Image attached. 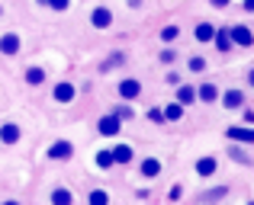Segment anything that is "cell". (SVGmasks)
<instances>
[{
	"label": "cell",
	"instance_id": "6da1fadb",
	"mask_svg": "<svg viewBox=\"0 0 254 205\" xmlns=\"http://www.w3.org/2000/svg\"><path fill=\"white\" fill-rule=\"evenodd\" d=\"M229 36H232V45H235V48H254V29L248 23H232L229 26Z\"/></svg>",
	"mask_w": 254,
	"mask_h": 205
},
{
	"label": "cell",
	"instance_id": "7a4b0ae2",
	"mask_svg": "<svg viewBox=\"0 0 254 205\" xmlns=\"http://www.w3.org/2000/svg\"><path fill=\"white\" fill-rule=\"evenodd\" d=\"M219 103H222L225 109H232V112H242L245 106H248V90H242V87H229V90H222Z\"/></svg>",
	"mask_w": 254,
	"mask_h": 205
},
{
	"label": "cell",
	"instance_id": "3957f363",
	"mask_svg": "<svg viewBox=\"0 0 254 205\" xmlns=\"http://www.w3.org/2000/svg\"><path fill=\"white\" fill-rule=\"evenodd\" d=\"M225 138L235 144H248V148H254V125H229L225 128Z\"/></svg>",
	"mask_w": 254,
	"mask_h": 205
},
{
	"label": "cell",
	"instance_id": "277c9868",
	"mask_svg": "<svg viewBox=\"0 0 254 205\" xmlns=\"http://www.w3.org/2000/svg\"><path fill=\"white\" fill-rule=\"evenodd\" d=\"M193 170H196L199 180H212V176L219 173V157H216V154H203V157H196Z\"/></svg>",
	"mask_w": 254,
	"mask_h": 205
},
{
	"label": "cell",
	"instance_id": "5b68a950",
	"mask_svg": "<svg viewBox=\"0 0 254 205\" xmlns=\"http://www.w3.org/2000/svg\"><path fill=\"white\" fill-rule=\"evenodd\" d=\"M225 154H229V161H235V164H242V167H251V148L248 144H235V141H229V151H225Z\"/></svg>",
	"mask_w": 254,
	"mask_h": 205
},
{
	"label": "cell",
	"instance_id": "8992f818",
	"mask_svg": "<svg viewBox=\"0 0 254 205\" xmlns=\"http://www.w3.org/2000/svg\"><path fill=\"white\" fill-rule=\"evenodd\" d=\"M90 26H93V29H110V26H113V10H110V6H93Z\"/></svg>",
	"mask_w": 254,
	"mask_h": 205
},
{
	"label": "cell",
	"instance_id": "52a82bcc",
	"mask_svg": "<svg viewBox=\"0 0 254 205\" xmlns=\"http://www.w3.org/2000/svg\"><path fill=\"white\" fill-rule=\"evenodd\" d=\"M212 45H216L219 55H229V51H235L232 36H229V26H216V39H212Z\"/></svg>",
	"mask_w": 254,
	"mask_h": 205
},
{
	"label": "cell",
	"instance_id": "ba28073f",
	"mask_svg": "<svg viewBox=\"0 0 254 205\" xmlns=\"http://www.w3.org/2000/svg\"><path fill=\"white\" fill-rule=\"evenodd\" d=\"M119 96H123V100H138V96H142V81H135V77L119 81Z\"/></svg>",
	"mask_w": 254,
	"mask_h": 205
},
{
	"label": "cell",
	"instance_id": "9c48e42d",
	"mask_svg": "<svg viewBox=\"0 0 254 205\" xmlns=\"http://www.w3.org/2000/svg\"><path fill=\"white\" fill-rule=\"evenodd\" d=\"M193 39H196L199 45H206V42H212L216 39V26L209 23V19H199L196 26H193Z\"/></svg>",
	"mask_w": 254,
	"mask_h": 205
},
{
	"label": "cell",
	"instance_id": "30bf717a",
	"mask_svg": "<svg viewBox=\"0 0 254 205\" xmlns=\"http://www.w3.org/2000/svg\"><path fill=\"white\" fill-rule=\"evenodd\" d=\"M219 96H222V90H219L212 81H206V83H199V87H196V100L199 103H219Z\"/></svg>",
	"mask_w": 254,
	"mask_h": 205
},
{
	"label": "cell",
	"instance_id": "8fae6325",
	"mask_svg": "<svg viewBox=\"0 0 254 205\" xmlns=\"http://www.w3.org/2000/svg\"><path fill=\"white\" fill-rule=\"evenodd\" d=\"M229 193H232L229 186H212V189H206V193L199 196V202H203V205H219V202L229 199Z\"/></svg>",
	"mask_w": 254,
	"mask_h": 205
},
{
	"label": "cell",
	"instance_id": "7c38bea8",
	"mask_svg": "<svg viewBox=\"0 0 254 205\" xmlns=\"http://www.w3.org/2000/svg\"><path fill=\"white\" fill-rule=\"evenodd\" d=\"M138 173H142L145 180H155V176H161V161H158V157H145V161L138 164Z\"/></svg>",
	"mask_w": 254,
	"mask_h": 205
},
{
	"label": "cell",
	"instance_id": "4fadbf2b",
	"mask_svg": "<svg viewBox=\"0 0 254 205\" xmlns=\"http://www.w3.org/2000/svg\"><path fill=\"white\" fill-rule=\"evenodd\" d=\"M71 154H74V144H71V141H55L49 148V157H52V161H68Z\"/></svg>",
	"mask_w": 254,
	"mask_h": 205
},
{
	"label": "cell",
	"instance_id": "5bb4252c",
	"mask_svg": "<svg viewBox=\"0 0 254 205\" xmlns=\"http://www.w3.org/2000/svg\"><path fill=\"white\" fill-rule=\"evenodd\" d=\"M97 128H100V135H119L123 122H119V116H113V112H110V116H103V119H100V125H97Z\"/></svg>",
	"mask_w": 254,
	"mask_h": 205
},
{
	"label": "cell",
	"instance_id": "9a60e30c",
	"mask_svg": "<svg viewBox=\"0 0 254 205\" xmlns=\"http://www.w3.org/2000/svg\"><path fill=\"white\" fill-rule=\"evenodd\" d=\"M177 103L180 106L196 103V87H193V83H180V87H177Z\"/></svg>",
	"mask_w": 254,
	"mask_h": 205
},
{
	"label": "cell",
	"instance_id": "2e32d148",
	"mask_svg": "<svg viewBox=\"0 0 254 205\" xmlns=\"http://www.w3.org/2000/svg\"><path fill=\"white\" fill-rule=\"evenodd\" d=\"M52 96H55L58 103H71V100H74V87H71V83H55Z\"/></svg>",
	"mask_w": 254,
	"mask_h": 205
},
{
	"label": "cell",
	"instance_id": "e0dca14e",
	"mask_svg": "<svg viewBox=\"0 0 254 205\" xmlns=\"http://www.w3.org/2000/svg\"><path fill=\"white\" fill-rule=\"evenodd\" d=\"M0 51H3V55H16V51H19V36L6 32V36L0 39Z\"/></svg>",
	"mask_w": 254,
	"mask_h": 205
},
{
	"label": "cell",
	"instance_id": "ac0fdd59",
	"mask_svg": "<svg viewBox=\"0 0 254 205\" xmlns=\"http://www.w3.org/2000/svg\"><path fill=\"white\" fill-rule=\"evenodd\" d=\"M52 205H74V196H71L64 186H55L52 189Z\"/></svg>",
	"mask_w": 254,
	"mask_h": 205
},
{
	"label": "cell",
	"instance_id": "d6986e66",
	"mask_svg": "<svg viewBox=\"0 0 254 205\" xmlns=\"http://www.w3.org/2000/svg\"><path fill=\"white\" fill-rule=\"evenodd\" d=\"M132 157H135V151H132L129 144H119V148H113V161H116V164H132Z\"/></svg>",
	"mask_w": 254,
	"mask_h": 205
},
{
	"label": "cell",
	"instance_id": "ffe728a7",
	"mask_svg": "<svg viewBox=\"0 0 254 205\" xmlns=\"http://www.w3.org/2000/svg\"><path fill=\"white\" fill-rule=\"evenodd\" d=\"M180 119H184V106H180L177 100L164 106V122H180Z\"/></svg>",
	"mask_w": 254,
	"mask_h": 205
},
{
	"label": "cell",
	"instance_id": "44dd1931",
	"mask_svg": "<svg viewBox=\"0 0 254 205\" xmlns=\"http://www.w3.org/2000/svg\"><path fill=\"white\" fill-rule=\"evenodd\" d=\"M0 141L3 144H16L19 141V125H3V128H0Z\"/></svg>",
	"mask_w": 254,
	"mask_h": 205
},
{
	"label": "cell",
	"instance_id": "7402d4cb",
	"mask_svg": "<svg viewBox=\"0 0 254 205\" xmlns=\"http://www.w3.org/2000/svg\"><path fill=\"white\" fill-rule=\"evenodd\" d=\"M187 71H190V74H203L206 71V58L203 55H190L187 58Z\"/></svg>",
	"mask_w": 254,
	"mask_h": 205
},
{
	"label": "cell",
	"instance_id": "603a6c76",
	"mask_svg": "<svg viewBox=\"0 0 254 205\" xmlns=\"http://www.w3.org/2000/svg\"><path fill=\"white\" fill-rule=\"evenodd\" d=\"M87 202L90 205H110V196H106V189H93V193L87 196Z\"/></svg>",
	"mask_w": 254,
	"mask_h": 205
},
{
	"label": "cell",
	"instance_id": "cb8c5ba5",
	"mask_svg": "<svg viewBox=\"0 0 254 205\" xmlns=\"http://www.w3.org/2000/svg\"><path fill=\"white\" fill-rule=\"evenodd\" d=\"M174 39H180V26L177 23H171V26L161 29V42H174Z\"/></svg>",
	"mask_w": 254,
	"mask_h": 205
},
{
	"label": "cell",
	"instance_id": "d4e9b609",
	"mask_svg": "<svg viewBox=\"0 0 254 205\" xmlns=\"http://www.w3.org/2000/svg\"><path fill=\"white\" fill-rule=\"evenodd\" d=\"M26 81H29L32 87H39V83L45 81V71L42 68H29V71H26Z\"/></svg>",
	"mask_w": 254,
	"mask_h": 205
},
{
	"label": "cell",
	"instance_id": "484cf974",
	"mask_svg": "<svg viewBox=\"0 0 254 205\" xmlns=\"http://www.w3.org/2000/svg\"><path fill=\"white\" fill-rule=\"evenodd\" d=\"M97 164H100V167H103V170H110V167H113V164H116V161H113V151H100V157H97Z\"/></svg>",
	"mask_w": 254,
	"mask_h": 205
},
{
	"label": "cell",
	"instance_id": "4316f807",
	"mask_svg": "<svg viewBox=\"0 0 254 205\" xmlns=\"http://www.w3.org/2000/svg\"><path fill=\"white\" fill-rule=\"evenodd\" d=\"M158 58H161V64H174V61H177L180 55H177V48H164V51H161Z\"/></svg>",
	"mask_w": 254,
	"mask_h": 205
},
{
	"label": "cell",
	"instance_id": "83f0119b",
	"mask_svg": "<svg viewBox=\"0 0 254 205\" xmlns=\"http://www.w3.org/2000/svg\"><path fill=\"white\" fill-rule=\"evenodd\" d=\"M113 116H119V122H126V119H132L135 112H132V106H119V109L113 112Z\"/></svg>",
	"mask_w": 254,
	"mask_h": 205
},
{
	"label": "cell",
	"instance_id": "f1b7e54d",
	"mask_svg": "<svg viewBox=\"0 0 254 205\" xmlns=\"http://www.w3.org/2000/svg\"><path fill=\"white\" fill-rule=\"evenodd\" d=\"M123 61H126V55H123V51H116V55H113L110 61L103 64V68H116V64H123Z\"/></svg>",
	"mask_w": 254,
	"mask_h": 205
},
{
	"label": "cell",
	"instance_id": "f546056e",
	"mask_svg": "<svg viewBox=\"0 0 254 205\" xmlns=\"http://www.w3.org/2000/svg\"><path fill=\"white\" fill-rule=\"evenodd\" d=\"M209 6H212V10H229L232 0H209Z\"/></svg>",
	"mask_w": 254,
	"mask_h": 205
},
{
	"label": "cell",
	"instance_id": "4dcf8cb0",
	"mask_svg": "<svg viewBox=\"0 0 254 205\" xmlns=\"http://www.w3.org/2000/svg\"><path fill=\"white\" fill-rule=\"evenodd\" d=\"M242 119H245V125H254V109H251V106L242 109Z\"/></svg>",
	"mask_w": 254,
	"mask_h": 205
},
{
	"label": "cell",
	"instance_id": "1f68e13d",
	"mask_svg": "<svg viewBox=\"0 0 254 205\" xmlns=\"http://www.w3.org/2000/svg\"><path fill=\"white\" fill-rule=\"evenodd\" d=\"M45 3H49V6H55V10H68V3H71V0H45Z\"/></svg>",
	"mask_w": 254,
	"mask_h": 205
},
{
	"label": "cell",
	"instance_id": "d6a6232c",
	"mask_svg": "<svg viewBox=\"0 0 254 205\" xmlns=\"http://www.w3.org/2000/svg\"><path fill=\"white\" fill-rule=\"evenodd\" d=\"M148 119L151 122H164V112L161 109H148Z\"/></svg>",
	"mask_w": 254,
	"mask_h": 205
},
{
	"label": "cell",
	"instance_id": "836d02e7",
	"mask_svg": "<svg viewBox=\"0 0 254 205\" xmlns=\"http://www.w3.org/2000/svg\"><path fill=\"white\" fill-rule=\"evenodd\" d=\"M164 81L174 83V87H180V74H177V71H168V77H164Z\"/></svg>",
	"mask_w": 254,
	"mask_h": 205
},
{
	"label": "cell",
	"instance_id": "e575fe53",
	"mask_svg": "<svg viewBox=\"0 0 254 205\" xmlns=\"http://www.w3.org/2000/svg\"><path fill=\"white\" fill-rule=\"evenodd\" d=\"M245 83H248V90H254V68H248V74H245Z\"/></svg>",
	"mask_w": 254,
	"mask_h": 205
},
{
	"label": "cell",
	"instance_id": "d590c367",
	"mask_svg": "<svg viewBox=\"0 0 254 205\" xmlns=\"http://www.w3.org/2000/svg\"><path fill=\"white\" fill-rule=\"evenodd\" d=\"M242 10L245 13H254V0H242Z\"/></svg>",
	"mask_w": 254,
	"mask_h": 205
},
{
	"label": "cell",
	"instance_id": "8d00e7d4",
	"mask_svg": "<svg viewBox=\"0 0 254 205\" xmlns=\"http://www.w3.org/2000/svg\"><path fill=\"white\" fill-rule=\"evenodd\" d=\"M3 205H19V202H13V199H10V202H3Z\"/></svg>",
	"mask_w": 254,
	"mask_h": 205
},
{
	"label": "cell",
	"instance_id": "74e56055",
	"mask_svg": "<svg viewBox=\"0 0 254 205\" xmlns=\"http://www.w3.org/2000/svg\"><path fill=\"white\" fill-rule=\"evenodd\" d=\"M248 205H254V199H251V202H248Z\"/></svg>",
	"mask_w": 254,
	"mask_h": 205
},
{
	"label": "cell",
	"instance_id": "f35d334b",
	"mask_svg": "<svg viewBox=\"0 0 254 205\" xmlns=\"http://www.w3.org/2000/svg\"><path fill=\"white\" fill-rule=\"evenodd\" d=\"M0 13H3V10H0Z\"/></svg>",
	"mask_w": 254,
	"mask_h": 205
}]
</instances>
